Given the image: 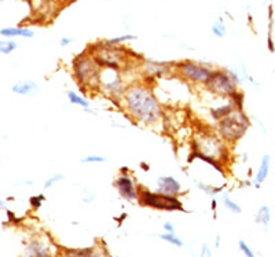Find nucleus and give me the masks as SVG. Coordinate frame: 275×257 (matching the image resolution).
Listing matches in <instances>:
<instances>
[{
  "mask_svg": "<svg viewBox=\"0 0 275 257\" xmlns=\"http://www.w3.org/2000/svg\"><path fill=\"white\" fill-rule=\"evenodd\" d=\"M11 91L18 94V95H29V97H35L36 94L39 92V87H37L33 81H25V83L14 84Z\"/></svg>",
  "mask_w": 275,
  "mask_h": 257,
  "instance_id": "nucleus-12",
  "label": "nucleus"
},
{
  "mask_svg": "<svg viewBox=\"0 0 275 257\" xmlns=\"http://www.w3.org/2000/svg\"><path fill=\"white\" fill-rule=\"evenodd\" d=\"M270 168H271V155L264 154L262 158V164L259 167V171L255 177V186L260 187L264 180H266L268 175H270Z\"/></svg>",
  "mask_w": 275,
  "mask_h": 257,
  "instance_id": "nucleus-11",
  "label": "nucleus"
},
{
  "mask_svg": "<svg viewBox=\"0 0 275 257\" xmlns=\"http://www.w3.org/2000/svg\"><path fill=\"white\" fill-rule=\"evenodd\" d=\"M160 238L166 241V242H170V244L175 245V246H183V241L180 240V238H178L174 232H165V234H161L160 235Z\"/></svg>",
  "mask_w": 275,
  "mask_h": 257,
  "instance_id": "nucleus-19",
  "label": "nucleus"
},
{
  "mask_svg": "<svg viewBox=\"0 0 275 257\" xmlns=\"http://www.w3.org/2000/svg\"><path fill=\"white\" fill-rule=\"evenodd\" d=\"M222 201L223 204H224V206L230 211V212L232 213H241L242 212V209H241V206L238 204H236L234 201L230 200V197H228L227 194H223L222 195Z\"/></svg>",
  "mask_w": 275,
  "mask_h": 257,
  "instance_id": "nucleus-18",
  "label": "nucleus"
},
{
  "mask_svg": "<svg viewBox=\"0 0 275 257\" xmlns=\"http://www.w3.org/2000/svg\"><path fill=\"white\" fill-rule=\"evenodd\" d=\"M72 39H68V37H64V39H61V41H59V43H61V45L62 47H66V45H69L70 43H72Z\"/></svg>",
  "mask_w": 275,
  "mask_h": 257,
  "instance_id": "nucleus-31",
  "label": "nucleus"
},
{
  "mask_svg": "<svg viewBox=\"0 0 275 257\" xmlns=\"http://www.w3.org/2000/svg\"><path fill=\"white\" fill-rule=\"evenodd\" d=\"M91 257H101V256H99V254H92Z\"/></svg>",
  "mask_w": 275,
  "mask_h": 257,
  "instance_id": "nucleus-33",
  "label": "nucleus"
},
{
  "mask_svg": "<svg viewBox=\"0 0 275 257\" xmlns=\"http://www.w3.org/2000/svg\"><path fill=\"white\" fill-rule=\"evenodd\" d=\"M2 36L6 37H14V36H22V37H33V32L27 28H5L0 31Z\"/></svg>",
  "mask_w": 275,
  "mask_h": 257,
  "instance_id": "nucleus-14",
  "label": "nucleus"
},
{
  "mask_svg": "<svg viewBox=\"0 0 275 257\" xmlns=\"http://www.w3.org/2000/svg\"><path fill=\"white\" fill-rule=\"evenodd\" d=\"M140 202L144 206H152L156 209H162V211H182V202H180L175 195L168 194H157L152 191H142L140 193Z\"/></svg>",
  "mask_w": 275,
  "mask_h": 257,
  "instance_id": "nucleus-3",
  "label": "nucleus"
},
{
  "mask_svg": "<svg viewBox=\"0 0 275 257\" xmlns=\"http://www.w3.org/2000/svg\"><path fill=\"white\" fill-rule=\"evenodd\" d=\"M91 249H69L65 250L62 257H91Z\"/></svg>",
  "mask_w": 275,
  "mask_h": 257,
  "instance_id": "nucleus-17",
  "label": "nucleus"
},
{
  "mask_svg": "<svg viewBox=\"0 0 275 257\" xmlns=\"http://www.w3.org/2000/svg\"><path fill=\"white\" fill-rule=\"evenodd\" d=\"M66 95H68V99H69L70 102L73 103V105L81 106V107H84L86 110H88V106H90V103H88L87 99H84V98L81 97V95L73 92V91H68V92H66Z\"/></svg>",
  "mask_w": 275,
  "mask_h": 257,
  "instance_id": "nucleus-16",
  "label": "nucleus"
},
{
  "mask_svg": "<svg viewBox=\"0 0 275 257\" xmlns=\"http://www.w3.org/2000/svg\"><path fill=\"white\" fill-rule=\"evenodd\" d=\"M65 177V175L64 173H57V175H54L53 177H50L48 180H46V183H44V189H48V187H51L55 182H59V180H62Z\"/></svg>",
  "mask_w": 275,
  "mask_h": 257,
  "instance_id": "nucleus-25",
  "label": "nucleus"
},
{
  "mask_svg": "<svg viewBox=\"0 0 275 257\" xmlns=\"http://www.w3.org/2000/svg\"><path fill=\"white\" fill-rule=\"evenodd\" d=\"M238 246H240L241 252L244 253V254L246 257H256V254H255V253L252 252V249L249 248L248 245L245 244L244 241H240V242H238Z\"/></svg>",
  "mask_w": 275,
  "mask_h": 257,
  "instance_id": "nucleus-24",
  "label": "nucleus"
},
{
  "mask_svg": "<svg viewBox=\"0 0 275 257\" xmlns=\"http://www.w3.org/2000/svg\"><path fill=\"white\" fill-rule=\"evenodd\" d=\"M180 72L187 80L196 81V83H208L212 75H214L208 67L197 65V63H193L190 61L180 65Z\"/></svg>",
  "mask_w": 275,
  "mask_h": 257,
  "instance_id": "nucleus-7",
  "label": "nucleus"
},
{
  "mask_svg": "<svg viewBox=\"0 0 275 257\" xmlns=\"http://www.w3.org/2000/svg\"><path fill=\"white\" fill-rule=\"evenodd\" d=\"M232 109H234V107H232V105L219 107V109H215V110H212V115H214V119L219 120V119H223V117H226V115H227L228 113H230V111L232 110Z\"/></svg>",
  "mask_w": 275,
  "mask_h": 257,
  "instance_id": "nucleus-20",
  "label": "nucleus"
},
{
  "mask_svg": "<svg viewBox=\"0 0 275 257\" xmlns=\"http://www.w3.org/2000/svg\"><path fill=\"white\" fill-rule=\"evenodd\" d=\"M122 50L116 49L112 44H108L106 43V49L101 50L99 51V55L96 57V61H99L106 66L110 67H118L120 62L122 59Z\"/></svg>",
  "mask_w": 275,
  "mask_h": 257,
  "instance_id": "nucleus-8",
  "label": "nucleus"
},
{
  "mask_svg": "<svg viewBox=\"0 0 275 257\" xmlns=\"http://www.w3.org/2000/svg\"><path fill=\"white\" fill-rule=\"evenodd\" d=\"M105 157H101V155H87V157H84L81 162L83 164H91V162H106Z\"/></svg>",
  "mask_w": 275,
  "mask_h": 257,
  "instance_id": "nucleus-23",
  "label": "nucleus"
},
{
  "mask_svg": "<svg viewBox=\"0 0 275 257\" xmlns=\"http://www.w3.org/2000/svg\"><path fill=\"white\" fill-rule=\"evenodd\" d=\"M219 244H220V237H216V248H219Z\"/></svg>",
  "mask_w": 275,
  "mask_h": 257,
  "instance_id": "nucleus-32",
  "label": "nucleus"
},
{
  "mask_svg": "<svg viewBox=\"0 0 275 257\" xmlns=\"http://www.w3.org/2000/svg\"><path fill=\"white\" fill-rule=\"evenodd\" d=\"M249 127V120L246 114L240 109H232L226 117H223L220 121V133L226 141L234 142L238 141Z\"/></svg>",
  "mask_w": 275,
  "mask_h": 257,
  "instance_id": "nucleus-2",
  "label": "nucleus"
},
{
  "mask_svg": "<svg viewBox=\"0 0 275 257\" xmlns=\"http://www.w3.org/2000/svg\"><path fill=\"white\" fill-rule=\"evenodd\" d=\"M44 197L43 195H36V197H32L31 198V205L33 208H39L41 202H43Z\"/></svg>",
  "mask_w": 275,
  "mask_h": 257,
  "instance_id": "nucleus-27",
  "label": "nucleus"
},
{
  "mask_svg": "<svg viewBox=\"0 0 275 257\" xmlns=\"http://www.w3.org/2000/svg\"><path fill=\"white\" fill-rule=\"evenodd\" d=\"M18 45L15 41H10V40H3L2 43H0V51H2V54H10L11 51H14V50L17 49Z\"/></svg>",
  "mask_w": 275,
  "mask_h": 257,
  "instance_id": "nucleus-22",
  "label": "nucleus"
},
{
  "mask_svg": "<svg viewBox=\"0 0 275 257\" xmlns=\"http://www.w3.org/2000/svg\"><path fill=\"white\" fill-rule=\"evenodd\" d=\"M271 220V211L267 205H263L260 206V209L258 211V215H256V223H260L264 226V228H267V226L270 224Z\"/></svg>",
  "mask_w": 275,
  "mask_h": 257,
  "instance_id": "nucleus-15",
  "label": "nucleus"
},
{
  "mask_svg": "<svg viewBox=\"0 0 275 257\" xmlns=\"http://www.w3.org/2000/svg\"><path fill=\"white\" fill-rule=\"evenodd\" d=\"M200 257H212V252H210V248L208 244L202 245V250H201V256Z\"/></svg>",
  "mask_w": 275,
  "mask_h": 257,
  "instance_id": "nucleus-29",
  "label": "nucleus"
},
{
  "mask_svg": "<svg viewBox=\"0 0 275 257\" xmlns=\"http://www.w3.org/2000/svg\"><path fill=\"white\" fill-rule=\"evenodd\" d=\"M24 257H50L47 248L40 242H32L25 250Z\"/></svg>",
  "mask_w": 275,
  "mask_h": 257,
  "instance_id": "nucleus-13",
  "label": "nucleus"
},
{
  "mask_svg": "<svg viewBox=\"0 0 275 257\" xmlns=\"http://www.w3.org/2000/svg\"><path fill=\"white\" fill-rule=\"evenodd\" d=\"M206 85L212 92L222 97H231L236 92V81L232 80L231 76L224 72H215Z\"/></svg>",
  "mask_w": 275,
  "mask_h": 257,
  "instance_id": "nucleus-5",
  "label": "nucleus"
},
{
  "mask_svg": "<svg viewBox=\"0 0 275 257\" xmlns=\"http://www.w3.org/2000/svg\"><path fill=\"white\" fill-rule=\"evenodd\" d=\"M158 191L162 194L176 195L180 191V183L172 176L158 177Z\"/></svg>",
  "mask_w": 275,
  "mask_h": 257,
  "instance_id": "nucleus-10",
  "label": "nucleus"
},
{
  "mask_svg": "<svg viewBox=\"0 0 275 257\" xmlns=\"http://www.w3.org/2000/svg\"><path fill=\"white\" fill-rule=\"evenodd\" d=\"M197 187H198V189H200V190H204L206 193V194H209V195H214L215 193H216V191L218 190H214V189H212V187H209V186H205V184H202V183H200V182H197Z\"/></svg>",
  "mask_w": 275,
  "mask_h": 257,
  "instance_id": "nucleus-28",
  "label": "nucleus"
},
{
  "mask_svg": "<svg viewBox=\"0 0 275 257\" xmlns=\"http://www.w3.org/2000/svg\"><path fill=\"white\" fill-rule=\"evenodd\" d=\"M226 147L218 136L214 135H205L201 139L196 141V153L212 157L215 160H220L224 155Z\"/></svg>",
  "mask_w": 275,
  "mask_h": 257,
  "instance_id": "nucleus-4",
  "label": "nucleus"
},
{
  "mask_svg": "<svg viewBox=\"0 0 275 257\" xmlns=\"http://www.w3.org/2000/svg\"><path fill=\"white\" fill-rule=\"evenodd\" d=\"M164 228H165L166 232H175V228H174V224L170 222H166L165 224H164Z\"/></svg>",
  "mask_w": 275,
  "mask_h": 257,
  "instance_id": "nucleus-30",
  "label": "nucleus"
},
{
  "mask_svg": "<svg viewBox=\"0 0 275 257\" xmlns=\"http://www.w3.org/2000/svg\"><path fill=\"white\" fill-rule=\"evenodd\" d=\"M74 67V75L77 77V80L81 84H90L94 77L99 79L98 71H96L95 63L92 62L91 58L86 57V55H80L79 58L74 59L73 63Z\"/></svg>",
  "mask_w": 275,
  "mask_h": 257,
  "instance_id": "nucleus-6",
  "label": "nucleus"
},
{
  "mask_svg": "<svg viewBox=\"0 0 275 257\" xmlns=\"http://www.w3.org/2000/svg\"><path fill=\"white\" fill-rule=\"evenodd\" d=\"M212 32H214V35L218 36V37H224L226 33H227V31H226V25H224L222 21H218V22L214 24Z\"/></svg>",
  "mask_w": 275,
  "mask_h": 257,
  "instance_id": "nucleus-21",
  "label": "nucleus"
},
{
  "mask_svg": "<svg viewBox=\"0 0 275 257\" xmlns=\"http://www.w3.org/2000/svg\"><path fill=\"white\" fill-rule=\"evenodd\" d=\"M135 39V36L132 35H124V36H120V37H114V39H110L109 41H108V44H117V43H121V41L124 40H134Z\"/></svg>",
  "mask_w": 275,
  "mask_h": 257,
  "instance_id": "nucleus-26",
  "label": "nucleus"
},
{
  "mask_svg": "<svg viewBox=\"0 0 275 257\" xmlns=\"http://www.w3.org/2000/svg\"><path fill=\"white\" fill-rule=\"evenodd\" d=\"M124 98L128 111L135 120L144 124H153L160 119V105L150 89L142 85H134L125 92Z\"/></svg>",
  "mask_w": 275,
  "mask_h": 257,
  "instance_id": "nucleus-1",
  "label": "nucleus"
},
{
  "mask_svg": "<svg viewBox=\"0 0 275 257\" xmlns=\"http://www.w3.org/2000/svg\"><path fill=\"white\" fill-rule=\"evenodd\" d=\"M116 187L118 189V191L121 193L122 197H125L127 200L130 201H134L136 200V197H138V194H136V190H135V186H134V182H132L131 179L128 176H120L116 179Z\"/></svg>",
  "mask_w": 275,
  "mask_h": 257,
  "instance_id": "nucleus-9",
  "label": "nucleus"
}]
</instances>
